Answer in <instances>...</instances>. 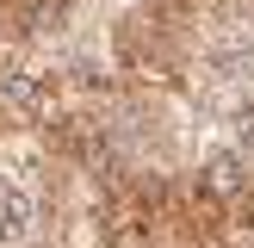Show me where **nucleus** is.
Listing matches in <instances>:
<instances>
[{"mask_svg": "<svg viewBox=\"0 0 254 248\" xmlns=\"http://www.w3.org/2000/svg\"><path fill=\"white\" fill-rule=\"evenodd\" d=\"M180 242L254 248V161L242 149H211L192 174H180Z\"/></svg>", "mask_w": 254, "mask_h": 248, "instance_id": "nucleus-1", "label": "nucleus"}, {"mask_svg": "<svg viewBox=\"0 0 254 248\" xmlns=\"http://www.w3.org/2000/svg\"><path fill=\"white\" fill-rule=\"evenodd\" d=\"M192 44H180L174 31H161L155 19H143L136 6H124L118 19H112V68H118V81H130L136 93H186V81H192Z\"/></svg>", "mask_w": 254, "mask_h": 248, "instance_id": "nucleus-2", "label": "nucleus"}, {"mask_svg": "<svg viewBox=\"0 0 254 248\" xmlns=\"http://www.w3.org/2000/svg\"><path fill=\"white\" fill-rule=\"evenodd\" d=\"M74 174L37 149V161L19 168H0V248H37L44 242V223L62 211V186Z\"/></svg>", "mask_w": 254, "mask_h": 248, "instance_id": "nucleus-3", "label": "nucleus"}, {"mask_svg": "<svg viewBox=\"0 0 254 248\" xmlns=\"http://www.w3.org/2000/svg\"><path fill=\"white\" fill-rule=\"evenodd\" d=\"M81 0H0V50H31L44 37L68 31Z\"/></svg>", "mask_w": 254, "mask_h": 248, "instance_id": "nucleus-4", "label": "nucleus"}, {"mask_svg": "<svg viewBox=\"0 0 254 248\" xmlns=\"http://www.w3.org/2000/svg\"><path fill=\"white\" fill-rule=\"evenodd\" d=\"M136 12H143V19H155L161 31H174L180 44L198 50V44H205V37L236 12V0H136Z\"/></svg>", "mask_w": 254, "mask_h": 248, "instance_id": "nucleus-5", "label": "nucleus"}, {"mask_svg": "<svg viewBox=\"0 0 254 248\" xmlns=\"http://www.w3.org/2000/svg\"><path fill=\"white\" fill-rule=\"evenodd\" d=\"M242 155L254 161V99H248V106H242Z\"/></svg>", "mask_w": 254, "mask_h": 248, "instance_id": "nucleus-6", "label": "nucleus"}, {"mask_svg": "<svg viewBox=\"0 0 254 248\" xmlns=\"http://www.w3.org/2000/svg\"><path fill=\"white\" fill-rule=\"evenodd\" d=\"M37 248H62V242H37Z\"/></svg>", "mask_w": 254, "mask_h": 248, "instance_id": "nucleus-7", "label": "nucleus"}]
</instances>
